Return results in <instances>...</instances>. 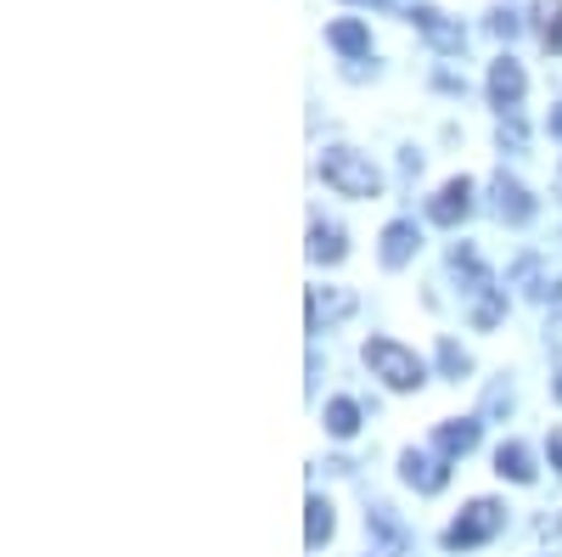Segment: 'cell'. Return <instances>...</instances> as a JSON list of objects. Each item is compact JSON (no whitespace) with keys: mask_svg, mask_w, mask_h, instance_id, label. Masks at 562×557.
I'll use <instances>...</instances> for the list:
<instances>
[{"mask_svg":"<svg viewBox=\"0 0 562 557\" xmlns=\"http://www.w3.org/2000/svg\"><path fill=\"white\" fill-rule=\"evenodd\" d=\"M321 175H326V186H333L338 198H378L383 192L378 164H371L366 153H355V147H326L321 153Z\"/></svg>","mask_w":562,"mask_h":557,"instance_id":"obj_1","label":"cell"},{"mask_svg":"<svg viewBox=\"0 0 562 557\" xmlns=\"http://www.w3.org/2000/svg\"><path fill=\"white\" fill-rule=\"evenodd\" d=\"M360 360L371 366V378H383L394 394H411V389L428 383V366H422L405 344H394V338H366Z\"/></svg>","mask_w":562,"mask_h":557,"instance_id":"obj_2","label":"cell"},{"mask_svg":"<svg viewBox=\"0 0 562 557\" xmlns=\"http://www.w3.org/2000/svg\"><path fill=\"white\" fill-rule=\"evenodd\" d=\"M501 524H506V506L490 501V495H479V501H467V506H461V519L445 530V546H450V552H473V546L495 541Z\"/></svg>","mask_w":562,"mask_h":557,"instance_id":"obj_3","label":"cell"},{"mask_svg":"<svg viewBox=\"0 0 562 557\" xmlns=\"http://www.w3.org/2000/svg\"><path fill=\"white\" fill-rule=\"evenodd\" d=\"M400 474H405V484H411V490H422V495H439V490L450 484V456L405 450V456H400Z\"/></svg>","mask_w":562,"mask_h":557,"instance_id":"obj_4","label":"cell"},{"mask_svg":"<svg viewBox=\"0 0 562 557\" xmlns=\"http://www.w3.org/2000/svg\"><path fill=\"white\" fill-rule=\"evenodd\" d=\"M467 214H473V180H467V175H456V180H445L439 192H434V203H428V220H434V225H461Z\"/></svg>","mask_w":562,"mask_h":557,"instance_id":"obj_5","label":"cell"},{"mask_svg":"<svg viewBox=\"0 0 562 557\" xmlns=\"http://www.w3.org/2000/svg\"><path fill=\"white\" fill-rule=\"evenodd\" d=\"M490 198H495V214H501L506 225H529V220H535V198L524 192V180H512L506 169L490 180Z\"/></svg>","mask_w":562,"mask_h":557,"instance_id":"obj_6","label":"cell"},{"mask_svg":"<svg viewBox=\"0 0 562 557\" xmlns=\"http://www.w3.org/2000/svg\"><path fill=\"white\" fill-rule=\"evenodd\" d=\"M524 90H529V79H524V68L512 63V57H501V63L490 68V102H495L501 113H518Z\"/></svg>","mask_w":562,"mask_h":557,"instance_id":"obj_7","label":"cell"},{"mask_svg":"<svg viewBox=\"0 0 562 557\" xmlns=\"http://www.w3.org/2000/svg\"><path fill=\"white\" fill-rule=\"evenodd\" d=\"M411 23H416L422 34H428V40H434V52H445V57H456L461 45H467V29H461V23H450L445 12H434V7H416V12H411Z\"/></svg>","mask_w":562,"mask_h":557,"instance_id":"obj_8","label":"cell"},{"mask_svg":"<svg viewBox=\"0 0 562 557\" xmlns=\"http://www.w3.org/2000/svg\"><path fill=\"white\" fill-rule=\"evenodd\" d=\"M349 310H355V293L349 288H310V333H326Z\"/></svg>","mask_w":562,"mask_h":557,"instance_id":"obj_9","label":"cell"},{"mask_svg":"<svg viewBox=\"0 0 562 557\" xmlns=\"http://www.w3.org/2000/svg\"><path fill=\"white\" fill-rule=\"evenodd\" d=\"M434 445H439V456H467L479 445V416H450V423H439Z\"/></svg>","mask_w":562,"mask_h":557,"instance_id":"obj_10","label":"cell"},{"mask_svg":"<svg viewBox=\"0 0 562 557\" xmlns=\"http://www.w3.org/2000/svg\"><path fill=\"white\" fill-rule=\"evenodd\" d=\"M450 270H456L461 282H467V293H473V299H490V293H495V282H490V270L479 265V254L467 248V243H461V248H450Z\"/></svg>","mask_w":562,"mask_h":557,"instance_id":"obj_11","label":"cell"},{"mask_svg":"<svg viewBox=\"0 0 562 557\" xmlns=\"http://www.w3.org/2000/svg\"><path fill=\"white\" fill-rule=\"evenodd\" d=\"M416 243H422V237H416V225H411V220H394V225L383 231V248H378V259H383L389 270H400V265L416 254Z\"/></svg>","mask_w":562,"mask_h":557,"instance_id":"obj_12","label":"cell"},{"mask_svg":"<svg viewBox=\"0 0 562 557\" xmlns=\"http://www.w3.org/2000/svg\"><path fill=\"white\" fill-rule=\"evenodd\" d=\"M495 474L512 479V484H535V456H529V445L506 439V445L495 450Z\"/></svg>","mask_w":562,"mask_h":557,"instance_id":"obj_13","label":"cell"},{"mask_svg":"<svg viewBox=\"0 0 562 557\" xmlns=\"http://www.w3.org/2000/svg\"><path fill=\"white\" fill-rule=\"evenodd\" d=\"M344 254H349L344 231L326 225V220H315V225H310V259H315V265H344Z\"/></svg>","mask_w":562,"mask_h":557,"instance_id":"obj_14","label":"cell"},{"mask_svg":"<svg viewBox=\"0 0 562 557\" xmlns=\"http://www.w3.org/2000/svg\"><path fill=\"white\" fill-rule=\"evenodd\" d=\"M529 18H535V34H540V45L562 57V0H535V7H529Z\"/></svg>","mask_w":562,"mask_h":557,"instance_id":"obj_15","label":"cell"},{"mask_svg":"<svg viewBox=\"0 0 562 557\" xmlns=\"http://www.w3.org/2000/svg\"><path fill=\"white\" fill-rule=\"evenodd\" d=\"M321 423H326V434H333V439H355V428H360V405H355L349 394H338V400H326Z\"/></svg>","mask_w":562,"mask_h":557,"instance_id":"obj_16","label":"cell"},{"mask_svg":"<svg viewBox=\"0 0 562 557\" xmlns=\"http://www.w3.org/2000/svg\"><path fill=\"white\" fill-rule=\"evenodd\" d=\"M326 40H333L344 57H366V52H371V29H366L360 18H338L333 29H326Z\"/></svg>","mask_w":562,"mask_h":557,"instance_id":"obj_17","label":"cell"},{"mask_svg":"<svg viewBox=\"0 0 562 557\" xmlns=\"http://www.w3.org/2000/svg\"><path fill=\"white\" fill-rule=\"evenodd\" d=\"M304 513H310V519H304V541H310V546H321L326 535H333V506H326L321 495H310Z\"/></svg>","mask_w":562,"mask_h":557,"instance_id":"obj_18","label":"cell"},{"mask_svg":"<svg viewBox=\"0 0 562 557\" xmlns=\"http://www.w3.org/2000/svg\"><path fill=\"white\" fill-rule=\"evenodd\" d=\"M439 366H445V378H467V371H473V360H467V349L456 344V338H439Z\"/></svg>","mask_w":562,"mask_h":557,"instance_id":"obj_19","label":"cell"},{"mask_svg":"<svg viewBox=\"0 0 562 557\" xmlns=\"http://www.w3.org/2000/svg\"><path fill=\"white\" fill-rule=\"evenodd\" d=\"M518 276H535V259H524V270H518ZM535 299H562V276H540Z\"/></svg>","mask_w":562,"mask_h":557,"instance_id":"obj_20","label":"cell"},{"mask_svg":"<svg viewBox=\"0 0 562 557\" xmlns=\"http://www.w3.org/2000/svg\"><path fill=\"white\" fill-rule=\"evenodd\" d=\"M501 147H524V119L518 113H501Z\"/></svg>","mask_w":562,"mask_h":557,"instance_id":"obj_21","label":"cell"},{"mask_svg":"<svg viewBox=\"0 0 562 557\" xmlns=\"http://www.w3.org/2000/svg\"><path fill=\"white\" fill-rule=\"evenodd\" d=\"M546 546H562V513H551V519H540V530H535Z\"/></svg>","mask_w":562,"mask_h":557,"instance_id":"obj_22","label":"cell"},{"mask_svg":"<svg viewBox=\"0 0 562 557\" xmlns=\"http://www.w3.org/2000/svg\"><path fill=\"white\" fill-rule=\"evenodd\" d=\"M551 355H557V394H562V321H551Z\"/></svg>","mask_w":562,"mask_h":557,"instance_id":"obj_23","label":"cell"},{"mask_svg":"<svg viewBox=\"0 0 562 557\" xmlns=\"http://www.w3.org/2000/svg\"><path fill=\"white\" fill-rule=\"evenodd\" d=\"M546 456H551V468H557V479H562V428H551V439H546Z\"/></svg>","mask_w":562,"mask_h":557,"instance_id":"obj_24","label":"cell"},{"mask_svg":"<svg viewBox=\"0 0 562 557\" xmlns=\"http://www.w3.org/2000/svg\"><path fill=\"white\" fill-rule=\"evenodd\" d=\"M490 29H495V34H506V40H512V34H518V18H512V12H495V18H490Z\"/></svg>","mask_w":562,"mask_h":557,"instance_id":"obj_25","label":"cell"},{"mask_svg":"<svg viewBox=\"0 0 562 557\" xmlns=\"http://www.w3.org/2000/svg\"><path fill=\"white\" fill-rule=\"evenodd\" d=\"M557 198H562V169H557Z\"/></svg>","mask_w":562,"mask_h":557,"instance_id":"obj_26","label":"cell"},{"mask_svg":"<svg viewBox=\"0 0 562 557\" xmlns=\"http://www.w3.org/2000/svg\"><path fill=\"white\" fill-rule=\"evenodd\" d=\"M371 7H389V0H371Z\"/></svg>","mask_w":562,"mask_h":557,"instance_id":"obj_27","label":"cell"}]
</instances>
